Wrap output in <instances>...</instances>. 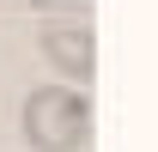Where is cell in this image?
I'll use <instances>...</instances> for the list:
<instances>
[{"label":"cell","instance_id":"2","mask_svg":"<svg viewBox=\"0 0 158 152\" xmlns=\"http://www.w3.org/2000/svg\"><path fill=\"white\" fill-rule=\"evenodd\" d=\"M37 49L61 73V85H79V91H85V85L98 79V37H91L85 19H49L37 31Z\"/></svg>","mask_w":158,"mask_h":152},{"label":"cell","instance_id":"1","mask_svg":"<svg viewBox=\"0 0 158 152\" xmlns=\"http://www.w3.org/2000/svg\"><path fill=\"white\" fill-rule=\"evenodd\" d=\"M19 128H24V146L31 152H79L91 140V97L79 85H37L19 110Z\"/></svg>","mask_w":158,"mask_h":152}]
</instances>
